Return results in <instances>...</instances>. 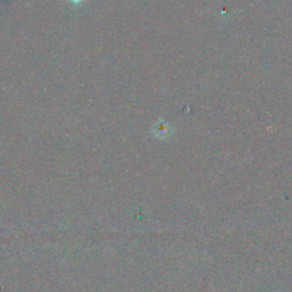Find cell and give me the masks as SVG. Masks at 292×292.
<instances>
[{
	"instance_id": "6da1fadb",
	"label": "cell",
	"mask_w": 292,
	"mask_h": 292,
	"mask_svg": "<svg viewBox=\"0 0 292 292\" xmlns=\"http://www.w3.org/2000/svg\"><path fill=\"white\" fill-rule=\"evenodd\" d=\"M152 134L159 140H168L172 135V129L168 122L161 120L154 124V127L152 129Z\"/></svg>"
},
{
	"instance_id": "7a4b0ae2",
	"label": "cell",
	"mask_w": 292,
	"mask_h": 292,
	"mask_svg": "<svg viewBox=\"0 0 292 292\" xmlns=\"http://www.w3.org/2000/svg\"><path fill=\"white\" fill-rule=\"evenodd\" d=\"M69 2L71 3V4H73V5H75V6H78V5H81V4H84L86 0H69Z\"/></svg>"
}]
</instances>
